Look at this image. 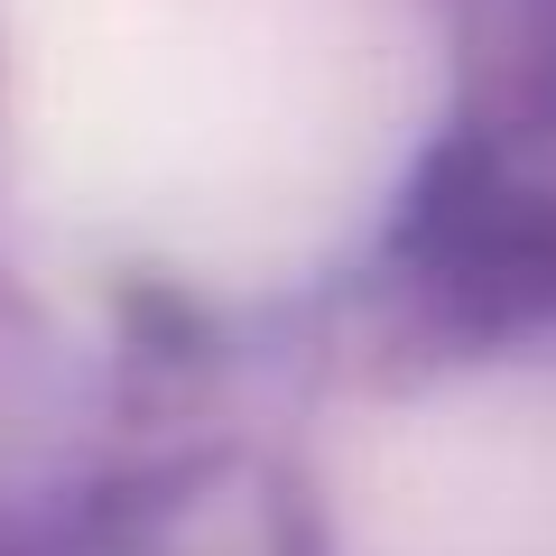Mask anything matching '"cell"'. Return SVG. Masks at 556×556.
I'll return each mask as SVG.
<instances>
[{"label":"cell","instance_id":"cell-1","mask_svg":"<svg viewBox=\"0 0 556 556\" xmlns=\"http://www.w3.org/2000/svg\"><path fill=\"white\" fill-rule=\"evenodd\" d=\"M371 0H0L10 130L65 214L167 260H278L362 186Z\"/></svg>","mask_w":556,"mask_h":556}]
</instances>
